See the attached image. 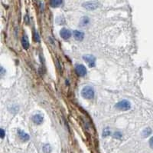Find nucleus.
Masks as SVG:
<instances>
[{"mask_svg":"<svg viewBox=\"0 0 153 153\" xmlns=\"http://www.w3.org/2000/svg\"><path fill=\"white\" fill-rule=\"evenodd\" d=\"M81 95L84 99H91L94 96V91L91 86H86L82 89Z\"/></svg>","mask_w":153,"mask_h":153,"instance_id":"nucleus-1","label":"nucleus"},{"mask_svg":"<svg viewBox=\"0 0 153 153\" xmlns=\"http://www.w3.org/2000/svg\"><path fill=\"white\" fill-rule=\"evenodd\" d=\"M115 107L119 110L126 111L131 108V104L127 100H122V101L119 102L115 106Z\"/></svg>","mask_w":153,"mask_h":153,"instance_id":"nucleus-2","label":"nucleus"},{"mask_svg":"<svg viewBox=\"0 0 153 153\" xmlns=\"http://www.w3.org/2000/svg\"><path fill=\"white\" fill-rule=\"evenodd\" d=\"M75 71L79 76H84L87 74L86 67L83 65H76L75 66Z\"/></svg>","mask_w":153,"mask_h":153,"instance_id":"nucleus-3","label":"nucleus"},{"mask_svg":"<svg viewBox=\"0 0 153 153\" xmlns=\"http://www.w3.org/2000/svg\"><path fill=\"white\" fill-rule=\"evenodd\" d=\"M84 61L88 64V66H90V67H93V66H95L96 59L94 56H91V55H86V56H84Z\"/></svg>","mask_w":153,"mask_h":153,"instance_id":"nucleus-4","label":"nucleus"},{"mask_svg":"<svg viewBox=\"0 0 153 153\" xmlns=\"http://www.w3.org/2000/svg\"><path fill=\"white\" fill-rule=\"evenodd\" d=\"M83 6L88 10H94L98 8L99 3L97 2H87V3H84Z\"/></svg>","mask_w":153,"mask_h":153,"instance_id":"nucleus-5","label":"nucleus"},{"mask_svg":"<svg viewBox=\"0 0 153 153\" xmlns=\"http://www.w3.org/2000/svg\"><path fill=\"white\" fill-rule=\"evenodd\" d=\"M60 35L62 39L67 40V39H70V36H71V32H70V31L67 29V28H64L60 31Z\"/></svg>","mask_w":153,"mask_h":153,"instance_id":"nucleus-6","label":"nucleus"},{"mask_svg":"<svg viewBox=\"0 0 153 153\" xmlns=\"http://www.w3.org/2000/svg\"><path fill=\"white\" fill-rule=\"evenodd\" d=\"M43 120H44V118L42 117V115L40 114H37V115H35V116L32 117V121L33 123L36 124V125H40L43 123Z\"/></svg>","mask_w":153,"mask_h":153,"instance_id":"nucleus-7","label":"nucleus"},{"mask_svg":"<svg viewBox=\"0 0 153 153\" xmlns=\"http://www.w3.org/2000/svg\"><path fill=\"white\" fill-rule=\"evenodd\" d=\"M21 45L25 49H28L29 48V41H28V36L25 34H24V35L21 38Z\"/></svg>","mask_w":153,"mask_h":153,"instance_id":"nucleus-8","label":"nucleus"},{"mask_svg":"<svg viewBox=\"0 0 153 153\" xmlns=\"http://www.w3.org/2000/svg\"><path fill=\"white\" fill-rule=\"evenodd\" d=\"M18 134H19V138L23 141H28L29 139V135L25 132H23V131H21V130H18Z\"/></svg>","mask_w":153,"mask_h":153,"instance_id":"nucleus-9","label":"nucleus"},{"mask_svg":"<svg viewBox=\"0 0 153 153\" xmlns=\"http://www.w3.org/2000/svg\"><path fill=\"white\" fill-rule=\"evenodd\" d=\"M74 36L76 39V40L81 41L84 39V33L81 32V31H74Z\"/></svg>","mask_w":153,"mask_h":153,"instance_id":"nucleus-10","label":"nucleus"},{"mask_svg":"<svg viewBox=\"0 0 153 153\" xmlns=\"http://www.w3.org/2000/svg\"><path fill=\"white\" fill-rule=\"evenodd\" d=\"M63 3V0H50V5L53 8H57L60 6Z\"/></svg>","mask_w":153,"mask_h":153,"instance_id":"nucleus-11","label":"nucleus"},{"mask_svg":"<svg viewBox=\"0 0 153 153\" xmlns=\"http://www.w3.org/2000/svg\"><path fill=\"white\" fill-rule=\"evenodd\" d=\"M43 152H44V153H51V146H49V145H45V146H44V147H43Z\"/></svg>","mask_w":153,"mask_h":153,"instance_id":"nucleus-12","label":"nucleus"},{"mask_svg":"<svg viewBox=\"0 0 153 153\" xmlns=\"http://www.w3.org/2000/svg\"><path fill=\"white\" fill-rule=\"evenodd\" d=\"M151 133H152V130H151L149 128H147V129H146L143 131V135L146 137L149 135Z\"/></svg>","mask_w":153,"mask_h":153,"instance_id":"nucleus-13","label":"nucleus"},{"mask_svg":"<svg viewBox=\"0 0 153 153\" xmlns=\"http://www.w3.org/2000/svg\"><path fill=\"white\" fill-rule=\"evenodd\" d=\"M109 135H110V130H109V129H105L103 130V136L106 137Z\"/></svg>","mask_w":153,"mask_h":153,"instance_id":"nucleus-14","label":"nucleus"},{"mask_svg":"<svg viewBox=\"0 0 153 153\" xmlns=\"http://www.w3.org/2000/svg\"><path fill=\"white\" fill-rule=\"evenodd\" d=\"M121 136H122V135H121L120 132H116V133L114 134V137H115V138H119H119H121Z\"/></svg>","mask_w":153,"mask_h":153,"instance_id":"nucleus-15","label":"nucleus"},{"mask_svg":"<svg viewBox=\"0 0 153 153\" xmlns=\"http://www.w3.org/2000/svg\"><path fill=\"white\" fill-rule=\"evenodd\" d=\"M149 145H150L151 148H153V136L149 140Z\"/></svg>","mask_w":153,"mask_h":153,"instance_id":"nucleus-16","label":"nucleus"},{"mask_svg":"<svg viewBox=\"0 0 153 153\" xmlns=\"http://www.w3.org/2000/svg\"><path fill=\"white\" fill-rule=\"evenodd\" d=\"M4 136H5V132H4V130L2 129H1V138H2V139H3V138H4Z\"/></svg>","mask_w":153,"mask_h":153,"instance_id":"nucleus-17","label":"nucleus"}]
</instances>
